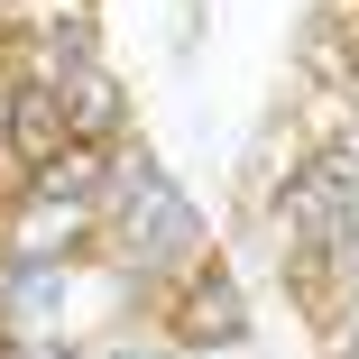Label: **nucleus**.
<instances>
[{
  "instance_id": "1",
  "label": "nucleus",
  "mask_w": 359,
  "mask_h": 359,
  "mask_svg": "<svg viewBox=\"0 0 359 359\" xmlns=\"http://www.w3.org/2000/svg\"><path fill=\"white\" fill-rule=\"evenodd\" d=\"M74 102L65 93H46V83H19L10 93V148H19V166H65L74 157Z\"/></svg>"
}]
</instances>
